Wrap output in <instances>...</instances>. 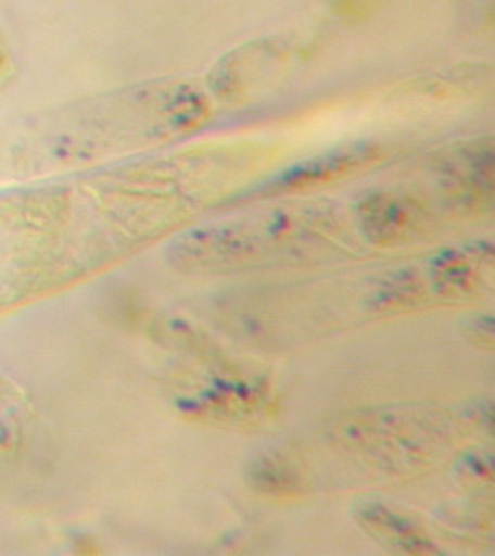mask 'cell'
Masks as SVG:
<instances>
[{
    "label": "cell",
    "mask_w": 495,
    "mask_h": 556,
    "mask_svg": "<svg viewBox=\"0 0 495 556\" xmlns=\"http://www.w3.org/2000/svg\"><path fill=\"white\" fill-rule=\"evenodd\" d=\"M250 490L271 500H292L304 493V476L290 457L282 454H262L248 464Z\"/></svg>",
    "instance_id": "obj_9"
},
{
    "label": "cell",
    "mask_w": 495,
    "mask_h": 556,
    "mask_svg": "<svg viewBox=\"0 0 495 556\" xmlns=\"http://www.w3.org/2000/svg\"><path fill=\"white\" fill-rule=\"evenodd\" d=\"M14 78H16V58L7 38L0 34V91L9 88Z\"/></svg>",
    "instance_id": "obj_12"
},
{
    "label": "cell",
    "mask_w": 495,
    "mask_h": 556,
    "mask_svg": "<svg viewBox=\"0 0 495 556\" xmlns=\"http://www.w3.org/2000/svg\"><path fill=\"white\" fill-rule=\"evenodd\" d=\"M458 473L468 481H492L494 479V456L490 452L475 450L458 462Z\"/></svg>",
    "instance_id": "obj_10"
},
{
    "label": "cell",
    "mask_w": 495,
    "mask_h": 556,
    "mask_svg": "<svg viewBox=\"0 0 495 556\" xmlns=\"http://www.w3.org/2000/svg\"><path fill=\"white\" fill-rule=\"evenodd\" d=\"M191 96L167 84H145L4 123L0 175H42L145 146L196 122L201 112Z\"/></svg>",
    "instance_id": "obj_1"
},
{
    "label": "cell",
    "mask_w": 495,
    "mask_h": 556,
    "mask_svg": "<svg viewBox=\"0 0 495 556\" xmlns=\"http://www.w3.org/2000/svg\"><path fill=\"white\" fill-rule=\"evenodd\" d=\"M464 334L478 346H494V317L492 315H472L464 325Z\"/></svg>",
    "instance_id": "obj_11"
},
{
    "label": "cell",
    "mask_w": 495,
    "mask_h": 556,
    "mask_svg": "<svg viewBox=\"0 0 495 556\" xmlns=\"http://www.w3.org/2000/svg\"><path fill=\"white\" fill-rule=\"evenodd\" d=\"M355 216L360 235L375 245L412 244L436 223L427 202L401 189L367 192L357 204Z\"/></svg>",
    "instance_id": "obj_6"
},
{
    "label": "cell",
    "mask_w": 495,
    "mask_h": 556,
    "mask_svg": "<svg viewBox=\"0 0 495 556\" xmlns=\"http://www.w3.org/2000/svg\"><path fill=\"white\" fill-rule=\"evenodd\" d=\"M345 432L355 450L384 466L386 462L410 466L436 459L450 440L448 422L440 420L439 412L430 410L372 414L369 420L347 426Z\"/></svg>",
    "instance_id": "obj_4"
},
{
    "label": "cell",
    "mask_w": 495,
    "mask_h": 556,
    "mask_svg": "<svg viewBox=\"0 0 495 556\" xmlns=\"http://www.w3.org/2000/svg\"><path fill=\"white\" fill-rule=\"evenodd\" d=\"M440 194L464 214L494 208L495 151L492 139H472L452 146L434 161Z\"/></svg>",
    "instance_id": "obj_5"
},
{
    "label": "cell",
    "mask_w": 495,
    "mask_h": 556,
    "mask_svg": "<svg viewBox=\"0 0 495 556\" xmlns=\"http://www.w3.org/2000/svg\"><path fill=\"white\" fill-rule=\"evenodd\" d=\"M335 216L321 206L285 204L204 224L180 235L169 248L179 271L211 274L292 262L331 244Z\"/></svg>",
    "instance_id": "obj_2"
},
{
    "label": "cell",
    "mask_w": 495,
    "mask_h": 556,
    "mask_svg": "<svg viewBox=\"0 0 495 556\" xmlns=\"http://www.w3.org/2000/svg\"><path fill=\"white\" fill-rule=\"evenodd\" d=\"M353 515L360 529L389 553L408 556L442 555V548L417 521H412L405 513L396 511L384 501H359Z\"/></svg>",
    "instance_id": "obj_7"
},
{
    "label": "cell",
    "mask_w": 495,
    "mask_h": 556,
    "mask_svg": "<svg viewBox=\"0 0 495 556\" xmlns=\"http://www.w3.org/2000/svg\"><path fill=\"white\" fill-rule=\"evenodd\" d=\"M494 269L490 242L440 250L422 266L401 267L372 293L381 312H406L432 303H452L480 293Z\"/></svg>",
    "instance_id": "obj_3"
},
{
    "label": "cell",
    "mask_w": 495,
    "mask_h": 556,
    "mask_svg": "<svg viewBox=\"0 0 495 556\" xmlns=\"http://www.w3.org/2000/svg\"><path fill=\"white\" fill-rule=\"evenodd\" d=\"M375 156H377V149L372 146L341 147V149L327 151L323 155L314 156L305 163L288 168L280 177L268 180L259 190V197L314 189L319 185H326L329 180L347 177L353 170H359L367 163H372Z\"/></svg>",
    "instance_id": "obj_8"
}]
</instances>
